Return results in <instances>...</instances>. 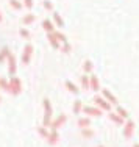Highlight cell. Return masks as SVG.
I'll use <instances>...</instances> for the list:
<instances>
[{"label": "cell", "instance_id": "cell-1", "mask_svg": "<svg viewBox=\"0 0 139 147\" xmlns=\"http://www.w3.org/2000/svg\"><path fill=\"white\" fill-rule=\"evenodd\" d=\"M44 107H46V117H44V124H48L50 122V116H52V110H50V103L48 100H44Z\"/></svg>", "mask_w": 139, "mask_h": 147}, {"label": "cell", "instance_id": "cell-2", "mask_svg": "<svg viewBox=\"0 0 139 147\" xmlns=\"http://www.w3.org/2000/svg\"><path fill=\"white\" fill-rule=\"evenodd\" d=\"M133 128H134V124L130 121V122L127 124V127H125V131H124L125 138H130V136H131V131H133Z\"/></svg>", "mask_w": 139, "mask_h": 147}, {"label": "cell", "instance_id": "cell-3", "mask_svg": "<svg viewBox=\"0 0 139 147\" xmlns=\"http://www.w3.org/2000/svg\"><path fill=\"white\" fill-rule=\"evenodd\" d=\"M31 50H33V47H31L30 44H28V45H25V55H24V63H28V61H30Z\"/></svg>", "mask_w": 139, "mask_h": 147}, {"label": "cell", "instance_id": "cell-4", "mask_svg": "<svg viewBox=\"0 0 139 147\" xmlns=\"http://www.w3.org/2000/svg\"><path fill=\"white\" fill-rule=\"evenodd\" d=\"M85 113L92 114V116H100V110H97V108H91V107H86L85 108Z\"/></svg>", "mask_w": 139, "mask_h": 147}, {"label": "cell", "instance_id": "cell-5", "mask_svg": "<svg viewBox=\"0 0 139 147\" xmlns=\"http://www.w3.org/2000/svg\"><path fill=\"white\" fill-rule=\"evenodd\" d=\"M64 121H66V116H61V117H58L56 121H55L53 124H52V128H53V131L56 130V128L60 127V125H61V124H62V122H64Z\"/></svg>", "mask_w": 139, "mask_h": 147}, {"label": "cell", "instance_id": "cell-6", "mask_svg": "<svg viewBox=\"0 0 139 147\" xmlns=\"http://www.w3.org/2000/svg\"><path fill=\"white\" fill-rule=\"evenodd\" d=\"M56 141H58V133L56 131H53L52 135H48V142H50V144H55Z\"/></svg>", "mask_w": 139, "mask_h": 147}, {"label": "cell", "instance_id": "cell-7", "mask_svg": "<svg viewBox=\"0 0 139 147\" xmlns=\"http://www.w3.org/2000/svg\"><path fill=\"white\" fill-rule=\"evenodd\" d=\"M16 72V63H14V58L9 57V74H14Z\"/></svg>", "mask_w": 139, "mask_h": 147}, {"label": "cell", "instance_id": "cell-8", "mask_svg": "<svg viewBox=\"0 0 139 147\" xmlns=\"http://www.w3.org/2000/svg\"><path fill=\"white\" fill-rule=\"evenodd\" d=\"M103 94H105V97H106V99H109V100H111V103H117L116 97H114L113 94H109L108 91H103Z\"/></svg>", "mask_w": 139, "mask_h": 147}, {"label": "cell", "instance_id": "cell-9", "mask_svg": "<svg viewBox=\"0 0 139 147\" xmlns=\"http://www.w3.org/2000/svg\"><path fill=\"white\" fill-rule=\"evenodd\" d=\"M95 102L99 103V105H100V107H102V108H105V110H109V105L106 103L105 100H102V99H95Z\"/></svg>", "mask_w": 139, "mask_h": 147}, {"label": "cell", "instance_id": "cell-10", "mask_svg": "<svg viewBox=\"0 0 139 147\" xmlns=\"http://www.w3.org/2000/svg\"><path fill=\"white\" fill-rule=\"evenodd\" d=\"M13 92H14V94H17V92H19V80H13Z\"/></svg>", "mask_w": 139, "mask_h": 147}, {"label": "cell", "instance_id": "cell-11", "mask_svg": "<svg viewBox=\"0 0 139 147\" xmlns=\"http://www.w3.org/2000/svg\"><path fill=\"white\" fill-rule=\"evenodd\" d=\"M66 86H67V88H69V89H71V91H72V92H75V94H77V92H78V89H77V86H75V85H72V83H71V82H66Z\"/></svg>", "mask_w": 139, "mask_h": 147}, {"label": "cell", "instance_id": "cell-12", "mask_svg": "<svg viewBox=\"0 0 139 147\" xmlns=\"http://www.w3.org/2000/svg\"><path fill=\"white\" fill-rule=\"evenodd\" d=\"M78 125H80V127H88V125H89V119H80Z\"/></svg>", "mask_w": 139, "mask_h": 147}, {"label": "cell", "instance_id": "cell-13", "mask_svg": "<svg viewBox=\"0 0 139 147\" xmlns=\"http://www.w3.org/2000/svg\"><path fill=\"white\" fill-rule=\"evenodd\" d=\"M80 110H81V102H80V100H77V102H75V105H74V113H78Z\"/></svg>", "mask_w": 139, "mask_h": 147}, {"label": "cell", "instance_id": "cell-14", "mask_svg": "<svg viewBox=\"0 0 139 147\" xmlns=\"http://www.w3.org/2000/svg\"><path fill=\"white\" fill-rule=\"evenodd\" d=\"M44 28H46L47 31H52V30H53V27H52V24L48 22V20H44Z\"/></svg>", "mask_w": 139, "mask_h": 147}, {"label": "cell", "instance_id": "cell-15", "mask_svg": "<svg viewBox=\"0 0 139 147\" xmlns=\"http://www.w3.org/2000/svg\"><path fill=\"white\" fill-rule=\"evenodd\" d=\"M92 88L95 89V91L99 89V80H97L95 77H92Z\"/></svg>", "mask_w": 139, "mask_h": 147}, {"label": "cell", "instance_id": "cell-16", "mask_svg": "<svg viewBox=\"0 0 139 147\" xmlns=\"http://www.w3.org/2000/svg\"><path fill=\"white\" fill-rule=\"evenodd\" d=\"M117 113H119V116H120V117H127V116H128L127 111L122 110V108H117Z\"/></svg>", "mask_w": 139, "mask_h": 147}, {"label": "cell", "instance_id": "cell-17", "mask_svg": "<svg viewBox=\"0 0 139 147\" xmlns=\"http://www.w3.org/2000/svg\"><path fill=\"white\" fill-rule=\"evenodd\" d=\"M34 20V16H27V17H24V24H30V22H33Z\"/></svg>", "mask_w": 139, "mask_h": 147}, {"label": "cell", "instance_id": "cell-18", "mask_svg": "<svg viewBox=\"0 0 139 147\" xmlns=\"http://www.w3.org/2000/svg\"><path fill=\"white\" fill-rule=\"evenodd\" d=\"M9 2H11V5L14 6V8H17V9H19V8H22V5H20V3L17 2V0H9Z\"/></svg>", "mask_w": 139, "mask_h": 147}, {"label": "cell", "instance_id": "cell-19", "mask_svg": "<svg viewBox=\"0 0 139 147\" xmlns=\"http://www.w3.org/2000/svg\"><path fill=\"white\" fill-rule=\"evenodd\" d=\"M92 135H94V133L91 130H83V136H85V138H91Z\"/></svg>", "mask_w": 139, "mask_h": 147}, {"label": "cell", "instance_id": "cell-20", "mask_svg": "<svg viewBox=\"0 0 139 147\" xmlns=\"http://www.w3.org/2000/svg\"><path fill=\"white\" fill-rule=\"evenodd\" d=\"M53 17H55V20H56V24H58V25L62 27V20H61V17L58 16V14H53Z\"/></svg>", "mask_w": 139, "mask_h": 147}, {"label": "cell", "instance_id": "cell-21", "mask_svg": "<svg viewBox=\"0 0 139 147\" xmlns=\"http://www.w3.org/2000/svg\"><path fill=\"white\" fill-rule=\"evenodd\" d=\"M91 69H92L91 61H86V63H85V71H91Z\"/></svg>", "mask_w": 139, "mask_h": 147}, {"label": "cell", "instance_id": "cell-22", "mask_svg": "<svg viewBox=\"0 0 139 147\" xmlns=\"http://www.w3.org/2000/svg\"><path fill=\"white\" fill-rule=\"evenodd\" d=\"M39 135H42V136H46V138H48V133L46 128H39Z\"/></svg>", "mask_w": 139, "mask_h": 147}, {"label": "cell", "instance_id": "cell-23", "mask_svg": "<svg viewBox=\"0 0 139 147\" xmlns=\"http://www.w3.org/2000/svg\"><path fill=\"white\" fill-rule=\"evenodd\" d=\"M6 55H8V49H5V50H2V53H0V61H2V59L5 58Z\"/></svg>", "mask_w": 139, "mask_h": 147}, {"label": "cell", "instance_id": "cell-24", "mask_svg": "<svg viewBox=\"0 0 139 147\" xmlns=\"http://www.w3.org/2000/svg\"><path fill=\"white\" fill-rule=\"evenodd\" d=\"M111 119H113V121H116V122H119V124H122V119L117 117V116H114V114H111Z\"/></svg>", "mask_w": 139, "mask_h": 147}, {"label": "cell", "instance_id": "cell-25", "mask_svg": "<svg viewBox=\"0 0 139 147\" xmlns=\"http://www.w3.org/2000/svg\"><path fill=\"white\" fill-rule=\"evenodd\" d=\"M81 83H83V86H85V88H88V77H83Z\"/></svg>", "mask_w": 139, "mask_h": 147}, {"label": "cell", "instance_id": "cell-26", "mask_svg": "<svg viewBox=\"0 0 139 147\" xmlns=\"http://www.w3.org/2000/svg\"><path fill=\"white\" fill-rule=\"evenodd\" d=\"M20 34H22V36H25V38H28L30 36V33L27 30H20Z\"/></svg>", "mask_w": 139, "mask_h": 147}, {"label": "cell", "instance_id": "cell-27", "mask_svg": "<svg viewBox=\"0 0 139 147\" xmlns=\"http://www.w3.org/2000/svg\"><path fill=\"white\" fill-rule=\"evenodd\" d=\"M55 36H56V38H58V39H60V41H66V38L62 36V34H60V33H56V34H55Z\"/></svg>", "mask_w": 139, "mask_h": 147}, {"label": "cell", "instance_id": "cell-28", "mask_svg": "<svg viewBox=\"0 0 139 147\" xmlns=\"http://www.w3.org/2000/svg\"><path fill=\"white\" fill-rule=\"evenodd\" d=\"M25 6L31 8V6H33V2H31V0H25Z\"/></svg>", "mask_w": 139, "mask_h": 147}, {"label": "cell", "instance_id": "cell-29", "mask_svg": "<svg viewBox=\"0 0 139 147\" xmlns=\"http://www.w3.org/2000/svg\"><path fill=\"white\" fill-rule=\"evenodd\" d=\"M44 5H46V8H48V9H50V8H52V5H50V2H46V3H44Z\"/></svg>", "mask_w": 139, "mask_h": 147}, {"label": "cell", "instance_id": "cell-30", "mask_svg": "<svg viewBox=\"0 0 139 147\" xmlns=\"http://www.w3.org/2000/svg\"><path fill=\"white\" fill-rule=\"evenodd\" d=\"M133 147H139V144H134V146H133Z\"/></svg>", "mask_w": 139, "mask_h": 147}, {"label": "cell", "instance_id": "cell-31", "mask_svg": "<svg viewBox=\"0 0 139 147\" xmlns=\"http://www.w3.org/2000/svg\"><path fill=\"white\" fill-rule=\"evenodd\" d=\"M0 20H2V16H0Z\"/></svg>", "mask_w": 139, "mask_h": 147}, {"label": "cell", "instance_id": "cell-32", "mask_svg": "<svg viewBox=\"0 0 139 147\" xmlns=\"http://www.w3.org/2000/svg\"><path fill=\"white\" fill-rule=\"evenodd\" d=\"M99 147H103V146H99Z\"/></svg>", "mask_w": 139, "mask_h": 147}]
</instances>
